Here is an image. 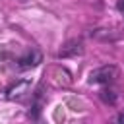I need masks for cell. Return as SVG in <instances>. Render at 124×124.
<instances>
[{"instance_id":"cell-1","label":"cell","mask_w":124,"mask_h":124,"mask_svg":"<svg viewBox=\"0 0 124 124\" xmlns=\"http://www.w3.org/2000/svg\"><path fill=\"white\" fill-rule=\"evenodd\" d=\"M116 78H118V70H116V66L110 64V66H101L95 72H91L89 81L91 83H103V85H107V83H112Z\"/></svg>"},{"instance_id":"cell-2","label":"cell","mask_w":124,"mask_h":124,"mask_svg":"<svg viewBox=\"0 0 124 124\" xmlns=\"http://www.w3.org/2000/svg\"><path fill=\"white\" fill-rule=\"evenodd\" d=\"M83 52V43L78 41V39H72L68 41L60 50H58V58H68V56H78Z\"/></svg>"},{"instance_id":"cell-3","label":"cell","mask_w":124,"mask_h":124,"mask_svg":"<svg viewBox=\"0 0 124 124\" xmlns=\"http://www.w3.org/2000/svg\"><path fill=\"white\" fill-rule=\"evenodd\" d=\"M25 93H29V81H19V83L12 85V87L6 91V97H8V99H16V101H21Z\"/></svg>"},{"instance_id":"cell-4","label":"cell","mask_w":124,"mask_h":124,"mask_svg":"<svg viewBox=\"0 0 124 124\" xmlns=\"http://www.w3.org/2000/svg\"><path fill=\"white\" fill-rule=\"evenodd\" d=\"M41 62V52L39 50H29L25 56H21L19 60H17V66L19 68H33V66H37Z\"/></svg>"},{"instance_id":"cell-5","label":"cell","mask_w":124,"mask_h":124,"mask_svg":"<svg viewBox=\"0 0 124 124\" xmlns=\"http://www.w3.org/2000/svg\"><path fill=\"white\" fill-rule=\"evenodd\" d=\"M101 99H103L105 103H108V105H114V103H116V95H114V91H110V89H103V91H101Z\"/></svg>"},{"instance_id":"cell-6","label":"cell","mask_w":124,"mask_h":124,"mask_svg":"<svg viewBox=\"0 0 124 124\" xmlns=\"http://www.w3.org/2000/svg\"><path fill=\"white\" fill-rule=\"evenodd\" d=\"M118 10L120 14H124V0H118Z\"/></svg>"}]
</instances>
